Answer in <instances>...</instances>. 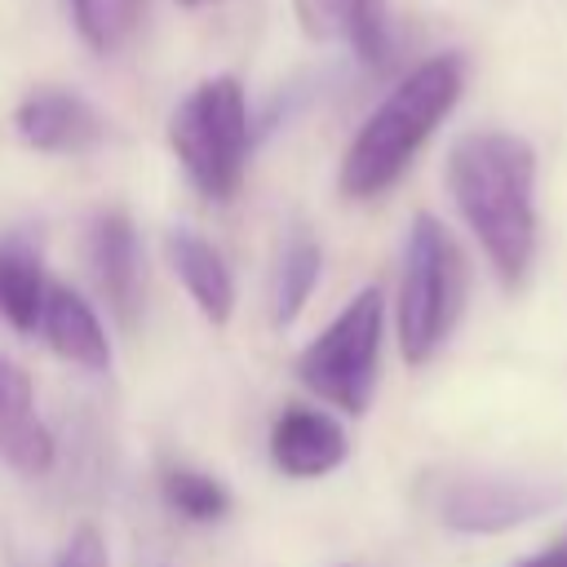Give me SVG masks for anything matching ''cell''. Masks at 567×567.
I'll return each mask as SVG.
<instances>
[{"label": "cell", "mask_w": 567, "mask_h": 567, "mask_svg": "<svg viewBox=\"0 0 567 567\" xmlns=\"http://www.w3.org/2000/svg\"><path fill=\"white\" fill-rule=\"evenodd\" d=\"M452 199L505 288H518L536 252V155L501 128L465 133L447 155Z\"/></svg>", "instance_id": "obj_1"}, {"label": "cell", "mask_w": 567, "mask_h": 567, "mask_svg": "<svg viewBox=\"0 0 567 567\" xmlns=\"http://www.w3.org/2000/svg\"><path fill=\"white\" fill-rule=\"evenodd\" d=\"M461 84H465V66L456 53H439L412 66L350 137L337 173L341 195L346 199L385 195L408 173L416 151L430 142V133L447 120V111L461 97Z\"/></svg>", "instance_id": "obj_2"}, {"label": "cell", "mask_w": 567, "mask_h": 567, "mask_svg": "<svg viewBox=\"0 0 567 567\" xmlns=\"http://www.w3.org/2000/svg\"><path fill=\"white\" fill-rule=\"evenodd\" d=\"M168 146L204 199H230L244 186L252 128L248 97L235 75H213L195 84L168 115Z\"/></svg>", "instance_id": "obj_3"}, {"label": "cell", "mask_w": 567, "mask_h": 567, "mask_svg": "<svg viewBox=\"0 0 567 567\" xmlns=\"http://www.w3.org/2000/svg\"><path fill=\"white\" fill-rule=\"evenodd\" d=\"M465 306V252L452 230L421 213L403 244V275H399V350L412 368L430 363L434 350L452 337Z\"/></svg>", "instance_id": "obj_4"}, {"label": "cell", "mask_w": 567, "mask_h": 567, "mask_svg": "<svg viewBox=\"0 0 567 567\" xmlns=\"http://www.w3.org/2000/svg\"><path fill=\"white\" fill-rule=\"evenodd\" d=\"M381 337H385V301L381 288H359L341 315L297 354V381L319 394L323 403L363 416L377 390V363H381Z\"/></svg>", "instance_id": "obj_5"}, {"label": "cell", "mask_w": 567, "mask_h": 567, "mask_svg": "<svg viewBox=\"0 0 567 567\" xmlns=\"http://www.w3.org/2000/svg\"><path fill=\"white\" fill-rule=\"evenodd\" d=\"M567 492L545 478H514V474H456L443 478L434 496V514L452 532L492 536L509 532L518 523H532L549 514Z\"/></svg>", "instance_id": "obj_6"}, {"label": "cell", "mask_w": 567, "mask_h": 567, "mask_svg": "<svg viewBox=\"0 0 567 567\" xmlns=\"http://www.w3.org/2000/svg\"><path fill=\"white\" fill-rule=\"evenodd\" d=\"M13 133L44 155H80L102 142V115L71 89H35L13 111Z\"/></svg>", "instance_id": "obj_7"}, {"label": "cell", "mask_w": 567, "mask_h": 567, "mask_svg": "<svg viewBox=\"0 0 567 567\" xmlns=\"http://www.w3.org/2000/svg\"><path fill=\"white\" fill-rule=\"evenodd\" d=\"M346 430L319 408H284L270 425V461L288 478H323L346 461Z\"/></svg>", "instance_id": "obj_8"}, {"label": "cell", "mask_w": 567, "mask_h": 567, "mask_svg": "<svg viewBox=\"0 0 567 567\" xmlns=\"http://www.w3.org/2000/svg\"><path fill=\"white\" fill-rule=\"evenodd\" d=\"M89 266H93V279L106 306L124 323H133L137 301H142V257H137V230L128 213L106 208L89 221Z\"/></svg>", "instance_id": "obj_9"}, {"label": "cell", "mask_w": 567, "mask_h": 567, "mask_svg": "<svg viewBox=\"0 0 567 567\" xmlns=\"http://www.w3.org/2000/svg\"><path fill=\"white\" fill-rule=\"evenodd\" d=\"M292 9L310 40H341L372 71L394 58L385 0H292Z\"/></svg>", "instance_id": "obj_10"}, {"label": "cell", "mask_w": 567, "mask_h": 567, "mask_svg": "<svg viewBox=\"0 0 567 567\" xmlns=\"http://www.w3.org/2000/svg\"><path fill=\"white\" fill-rule=\"evenodd\" d=\"M53 452H58V443H53L49 425L35 416L27 372L0 354V456L18 474L35 478V474H49Z\"/></svg>", "instance_id": "obj_11"}, {"label": "cell", "mask_w": 567, "mask_h": 567, "mask_svg": "<svg viewBox=\"0 0 567 567\" xmlns=\"http://www.w3.org/2000/svg\"><path fill=\"white\" fill-rule=\"evenodd\" d=\"M35 332L44 337V346H49L58 359H66V363H75V368H84V372H106V368H111L106 328L97 323L93 306H89L80 292L62 288V284H49L44 310H40V328H35Z\"/></svg>", "instance_id": "obj_12"}, {"label": "cell", "mask_w": 567, "mask_h": 567, "mask_svg": "<svg viewBox=\"0 0 567 567\" xmlns=\"http://www.w3.org/2000/svg\"><path fill=\"white\" fill-rule=\"evenodd\" d=\"M164 252H168L173 275H177L182 288L190 292L195 310H199L208 323L221 328V323L235 315V279H230V266L221 261V252H217L204 235H195V230H186V226L168 230Z\"/></svg>", "instance_id": "obj_13"}, {"label": "cell", "mask_w": 567, "mask_h": 567, "mask_svg": "<svg viewBox=\"0 0 567 567\" xmlns=\"http://www.w3.org/2000/svg\"><path fill=\"white\" fill-rule=\"evenodd\" d=\"M44 292H49V279L35 248L22 239H4L0 244V319L18 332H35Z\"/></svg>", "instance_id": "obj_14"}, {"label": "cell", "mask_w": 567, "mask_h": 567, "mask_svg": "<svg viewBox=\"0 0 567 567\" xmlns=\"http://www.w3.org/2000/svg\"><path fill=\"white\" fill-rule=\"evenodd\" d=\"M319 270H323V248L310 235H292L284 244V252H279L275 288H270V319H275V328H288L306 310V301H310V292L319 284Z\"/></svg>", "instance_id": "obj_15"}, {"label": "cell", "mask_w": 567, "mask_h": 567, "mask_svg": "<svg viewBox=\"0 0 567 567\" xmlns=\"http://www.w3.org/2000/svg\"><path fill=\"white\" fill-rule=\"evenodd\" d=\"M159 492H164V505L182 514L186 523H217L230 514V492L221 487V478L190 470V465H173L159 478Z\"/></svg>", "instance_id": "obj_16"}, {"label": "cell", "mask_w": 567, "mask_h": 567, "mask_svg": "<svg viewBox=\"0 0 567 567\" xmlns=\"http://www.w3.org/2000/svg\"><path fill=\"white\" fill-rule=\"evenodd\" d=\"M66 4H71L80 40L97 53L124 49L142 18V0H66Z\"/></svg>", "instance_id": "obj_17"}, {"label": "cell", "mask_w": 567, "mask_h": 567, "mask_svg": "<svg viewBox=\"0 0 567 567\" xmlns=\"http://www.w3.org/2000/svg\"><path fill=\"white\" fill-rule=\"evenodd\" d=\"M58 567H111L106 563V540H102V532L97 527H75L71 532V540L62 545V554H58Z\"/></svg>", "instance_id": "obj_18"}, {"label": "cell", "mask_w": 567, "mask_h": 567, "mask_svg": "<svg viewBox=\"0 0 567 567\" xmlns=\"http://www.w3.org/2000/svg\"><path fill=\"white\" fill-rule=\"evenodd\" d=\"M514 567H567V536H558V540H554V545H545L540 554L518 558Z\"/></svg>", "instance_id": "obj_19"}, {"label": "cell", "mask_w": 567, "mask_h": 567, "mask_svg": "<svg viewBox=\"0 0 567 567\" xmlns=\"http://www.w3.org/2000/svg\"><path fill=\"white\" fill-rule=\"evenodd\" d=\"M177 4H186V9H199V4H208V0H177Z\"/></svg>", "instance_id": "obj_20"}]
</instances>
